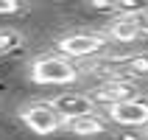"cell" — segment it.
Here are the masks:
<instances>
[{
	"label": "cell",
	"instance_id": "1",
	"mask_svg": "<svg viewBox=\"0 0 148 140\" xmlns=\"http://www.w3.org/2000/svg\"><path fill=\"white\" fill-rule=\"evenodd\" d=\"M90 73L106 76V81H112V79H129V81L148 79V50L126 53V56H112V59H103V62H95V65L90 67Z\"/></svg>",
	"mask_w": 148,
	"mask_h": 140
},
{
	"label": "cell",
	"instance_id": "2",
	"mask_svg": "<svg viewBox=\"0 0 148 140\" xmlns=\"http://www.w3.org/2000/svg\"><path fill=\"white\" fill-rule=\"evenodd\" d=\"M81 79V67L64 56H45L31 65V81L36 84H73Z\"/></svg>",
	"mask_w": 148,
	"mask_h": 140
},
{
	"label": "cell",
	"instance_id": "3",
	"mask_svg": "<svg viewBox=\"0 0 148 140\" xmlns=\"http://www.w3.org/2000/svg\"><path fill=\"white\" fill-rule=\"evenodd\" d=\"M90 98L95 107L112 109V107L126 104V101L140 98V87H137V81H129V79H112V81H101L90 92Z\"/></svg>",
	"mask_w": 148,
	"mask_h": 140
},
{
	"label": "cell",
	"instance_id": "4",
	"mask_svg": "<svg viewBox=\"0 0 148 140\" xmlns=\"http://www.w3.org/2000/svg\"><path fill=\"white\" fill-rule=\"evenodd\" d=\"M20 118H23V123L31 129V132L36 134H53L59 132V129H64V118H62V112H59L56 107H53V101H39V104H31V107H25L23 112H20Z\"/></svg>",
	"mask_w": 148,
	"mask_h": 140
},
{
	"label": "cell",
	"instance_id": "5",
	"mask_svg": "<svg viewBox=\"0 0 148 140\" xmlns=\"http://www.w3.org/2000/svg\"><path fill=\"white\" fill-rule=\"evenodd\" d=\"M56 48L64 59H87L106 50V37H101V34H67L56 42Z\"/></svg>",
	"mask_w": 148,
	"mask_h": 140
},
{
	"label": "cell",
	"instance_id": "6",
	"mask_svg": "<svg viewBox=\"0 0 148 140\" xmlns=\"http://www.w3.org/2000/svg\"><path fill=\"white\" fill-rule=\"evenodd\" d=\"M109 37L115 42H148V14L117 17L109 25Z\"/></svg>",
	"mask_w": 148,
	"mask_h": 140
},
{
	"label": "cell",
	"instance_id": "7",
	"mask_svg": "<svg viewBox=\"0 0 148 140\" xmlns=\"http://www.w3.org/2000/svg\"><path fill=\"white\" fill-rule=\"evenodd\" d=\"M106 118L120 126H148V98H134L106 109Z\"/></svg>",
	"mask_w": 148,
	"mask_h": 140
},
{
	"label": "cell",
	"instance_id": "8",
	"mask_svg": "<svg viewBox=\"0 0 148 140\" xmlns=\"http://www.w3.org/2000/svg\"><path fill=\"white\" fill-rule=\"evenodd\" d=\"M53 107L62 112L64 121H75V118H84V115H92L95 112L92 98L84 95V92H62L59 98H53Z\"/></svg>",
	"mask_w": 148,
	"mask_h": 140
},
{
	"label": "cell",
	"instance_id": "9",
	"mask_svg": "<svg viewBox=\"0 0 148 140\" xmlns=\"http://www.w3.org/2000/svg\"><path fill=\"white\" fill-rule=\"evenodd\" d=\"M109 123H112L109 118H101L98 112H92V115L67 121V123H64V132L78 134V137H98V134H106L109 132Z\"/></svg>",
	"mask_w": 148,
	"mask_h": 140
},
{
	"label": "cell",
	"instance_id": "10",
	"mask_svg": "<svg viewBox=\"0 0 148 140\" xmlns=\"http://www.w3.org/2000/svg\"><path fill=\"white\" fill-rule=\"evenodd\" d=\"M20 45V34L14 28H0V53H8Z\"/></svg>",
	"mask_w": 148,
	"mask_h": 140
},
{
	"label": "cell",
	"instance_id": "11",
	"mask_svg": "<svg viewBox=\"0 0 148 140\" xmlns=\"http://www.w3.org/2000/svg\"><path fill=\"white\" fill-rule=\"evenodd\" d=\"M23 11V3H14V0H0V14H20Z\"/></svg>",
	"mask_w": 148,
	"mask_h": 140
},
{
	"label": "cell",
	"instance_id": "12",
	"mask_svg": "<svg viewBox=\"0 0 148 140\" xmlns=\"http://www.w3.org/2000/svg\"><path fill=\"white\" fill-rule=\"evenodd\" d=\"M143 137H145V140H148V129H145V132H143Z\"/></svg>",
	"mask_w": 148,
	"mask_h": 140
}]
</instances>
